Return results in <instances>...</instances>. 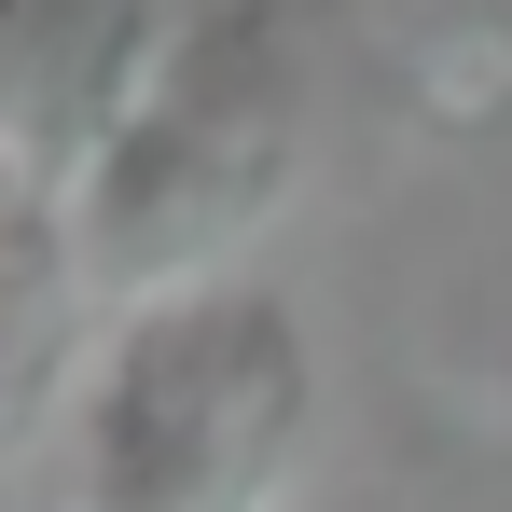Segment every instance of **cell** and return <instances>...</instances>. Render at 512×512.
Returning a JSON list of instances; mask_svg holds the SVG:
<instances>
[{
    "label": "cell",
    "mask_w": 512,
    "mask_h": 512,
    "mask_svg": "<svg viewBox=\"0 0 512 512\" xmlns=\"http://www.w3.org/2000/svg\"><path fill=\"white\" fill-rule=\"evenodd\" d=\"M305 97H291V56H277V0H236L222 28H194L153 97L111 125V153L70 194V277L111 291L125 319L167 305V291H208L222 250H250L263 222L291 208L305 180Z\"/></svg>",
    "instance_id": "6da1fadb"
},
{
    "label": "cell",
    "mask_w": 512,
    "mask_h": 512,
    "mask_svg": "<svg viewBox=\"0 0 512 512\" xmlns=\"http://www.w3.org/2000/svg\"><path fill=\"white\" fill-rule=\"evenodd\" d=\"M305 429H319L305 319L250 277L167 291L84 374V512H277Z\"/></svg>",
    "instance_id": "7a4b0ae2"
},
{
    "label": "cell",
    "mask_w": 512,
    "mask_h": 512,
    "mask_svg": "<svg viewBox=\"0 0 512 512\" xmlns=\"http://www.w3.org/2000/svg\"><path fill=\"white\" fill-rule=\"evenodd\" d=\"M499 97H512V14H457V28L416 42V111L429 125H485Z\"/></svg>",
    "instance_id": "3957f363"
}]
</instances>
